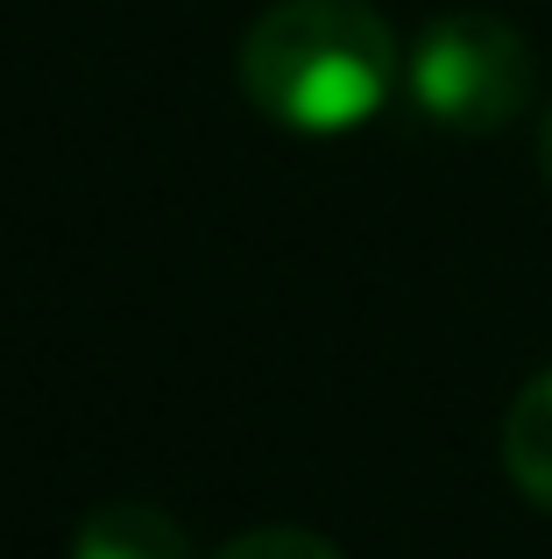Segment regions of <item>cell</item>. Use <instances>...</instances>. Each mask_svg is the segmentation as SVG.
<instances>
[{
  "label": "cell",
  "instance_id": "7a4b0ae2",
  "mask_svg": "<svg viewBox=\"0 0 552 559\" xmlns=\"http://www.w3.org/2000/svg\"><path fill=\"white\" fill-rule=\"evenodd\" d=\"M531 50L511 22L496 14H440V22L418 28V43L404 50V93L425 114L432 128H454V135H496L517 114L531 107Z\"/></svg>",
  "mask_w": 552,
  "mask_h": 559
},
{
  "label": "cell",
  "instance_id": "8992f818",
  "mask_svg": "<svg viewBox=\"0 0 552 559\" xmlns=\"http://www.w3.org/2000/svg\"><path fill=\"white\" fill-rule=\"evenodd\" d=\"M539 164H545V185H552V107H545V121H539Z\"/></svg>",
  "mask_w": 552,
  "mask_h": 559
},
{
  "label": "cell",
  "instance_id": "277c9868",
  "mask_svg": "<svg viewBox=\"0 0 552 559\" xmlns=\"http://www.w3.org/2000/svg\"><path fill=\"white\" fill-rule=\"evenodd\" d=\"M503 467L539 510H552V369H539L503 411Z\"/></svg>",
  "mask_w": 552,
  "mask_h": 559
},
{
  "label": "cell",
  "instance_id": "3957f363",
  "mask_svg": "<svg viewBox=\"0 0 552 559\" xmlns=\"http://www.w3.org/2000/svg\"><path fill=\"white\" fill-rule=\"evenodd\" d=\"M64 559H199L192 532L156 503H99L79 518Z\"/></svg>",
  "mask_w": 552,
  "mask_h": 559
},
{
  "label": "cell",
  "instance_id": "5b68a950",
  "mask_svg": "<svg viewBox=\"0 0 552 559\" xmlns=\"http://www.w3.org/2000/svg\"><path fill=\"white\" fill-rule=\"evenodd\" d=\"M213 559H347L333 538H319V532H298V524H263V532H241V538H227Z\"/></svg>",
  "mask_w": 552,
  "mask_h": 559
},
{
  "label": "cell",
  "instance_id": "6da1fadb",
  "mask_svg": "<svg viewBox=\"0 0 552 559\" xmlns=\"http://www.w3.org/2000/svg\"><path fill=\"white\" fill-rule=\"evenodd\" d=\"M404 85V43L369 0H276L241 36V93L290 135H355Z\"/></svg>",
  "mask_w": 552,
  "mask_h": 559
}]
</instances>
